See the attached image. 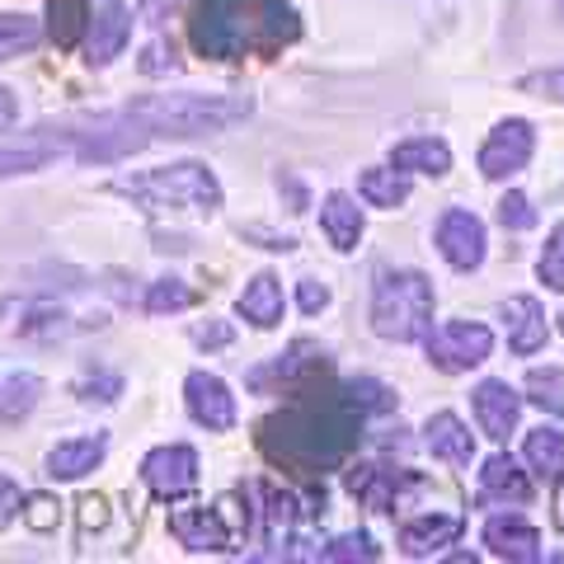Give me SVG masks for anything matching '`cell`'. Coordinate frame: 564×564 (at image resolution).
Returning a JSON list of instances; mask_svg holds the SVG:
<instances>
[{
	"label": "cell",
	"mask_w": 564,
	"mask_h": 564,
	"mask_svg": "<svg viewBox=\"0 0 564 564\" xmlns=\"http://www.w3.org/2000/svg\"><path fill=\"white\" fill-rule=\"evenodd\" d=\"M296 400L259 423V447L269 462L288 466L306 480H321L325 470L344 466L348 452L362 437V410L344 391H292Z\"/></svg>",
	"instance_id": "1"
},
{
	"label": "cell",
	"mask_w": 564,
	"mask_h": 564,
	"mask_svg": "<svg viewBox=\"0 0 564 564\" xmlns=\"http://www.w3.org/2000/svg\"><path fill=\"white\" fill-rule=\"evenodd\" d=\"M188 39L212 62L278 57L302 39V20L288 0H193Z\"/></svg>",
	"instance_id": "2"
},
{
	"label": "cell",
	"mask_w": 564,
	"mask_h": 564,
	"mask_svg": "<svg viewBox=\"0 0 564 564\" xmlns=\"http://www.w3.org/2000/svg\"><path fill=\"white\" fill-rule=\"evenodd\" d=\"M122 198L141 203L147 212H217L221 207V184L217 174L198 161H180V165H161L147 174H122L113 184Z\"/></svg>",
	"instance_id": "3"
},
{
	"label": "cell",
	"mask_w": 564,
	"mask_h": 564,
	"mask_svg": "<svg viewBox=\"0 0 564 564\" xmlns=\"http://www.w3.org/2000/svg\"><path fill=\"white\" fill-rule=\"evenodd\" d=\"M433 282L419 269H386L372 288V329L381 339L419 344L433 329Z\"/></svg>",
	"instance_id": "4"
},
{
	"label": "cell",
	"mask_w": 564,
	"mask_h": 564,
	"mask_svg": "<svg viewBox=\"0 0 564 564\" xmlns=\"http://www.w3.org/2000/svg\"><path fill=\"white\" fill-rule=\"evenodd\" d=\"M429 362L437 367V372H447V377H456V372H470V367H480L485 358H489V348H494V334L485 329V325H470V321H452V325H443V329H429Z\"/></svg>",
	"instance_id": "5"
},
{
	"label": "cell",
	"mask_w": 564,
	"mask_h": 564,
	"mask_svg": "<svg viewBox=\"0 0 564 564\" xmlns=\"http://www.w3.org/2000/svg\"><path fill=\"white\" fill-rule=\"evenodd\" d=\"M325 377H329L325 352L315 348L311 339H296L288 352H278L269 367H254V372H250V386H254V391H263L269 381H278L282 391H306V386L325 381Z\"/></svg>",
	"instance_id": "6"
},
{
	"label": "cell",
	"mask_w": 564,
	"mask_h": 564,
	"mask_svg": "<svg viewBox=\"0 0 564 564\" xmlns=\"http://www.w3.org/2000/svg\"><path fill=\"white\" fill-rule=\"evenodd\" d=\"M536 151V132L527 118H508L499 128L489 132L485 151H480V174L485 180H508V174H518L527 161H532Z\"/></svg>",
	"instance_id": "7"
},
{
	"label": "cell",
	"mask_w": 564,
	"mask_h": 564,
	"mask_svg": "<svg viewBox=\"0 0 564 564\" xmlns=\"http://www.w3.org/2000/svg\"><path fill=\"white\" fill-rule=\"evenodd\" d=\"M141 485H147L155 499H180L198 485V452L193 447H155L147 462H141Z\"/></svg>",
	"instance_id": "8"
},
{
	"label": "cell",
	"mask_w": 564,
	"mask_h": 564,
	"mask_svg": "<svg viewBox=\"0 0 564 564\" xmlns=\"http://www.w3.org/2000/svg\"><path fill=\"white\" fill-rule=\"evenodd\" d=\"M437 250H443V259L462 273L480 269L485 263V221L466 207H452L447 217L437 221Z\"/></svg>",
	"instance_id": "9"
},
{
	"label": "cell",
	"mask_w": 564,
	"mask_h": 564,
	"mask_svg": "<svg viewBox=\"0 0 564 564\" xmlns=\"http://www.w3.org/2000/svg\"><path fill=\"white\" fill-rule=\"evenodd\" d=\"M348 494L358 503H367L372 513H395V503H400V494L419 485L410 470H391V466H372V462H358V466H348Z\"/></svg>",
	"instance_id": "10"
},
{
	"label": "cell",
	"mask_w": 564,
	"mask_h": 564,
	"mask_svg": "<svg viewBox=\"0 0 564 564\" xmlns=\"http://www.w3.org/2000/svg\"><path fill=\"white\" fill-rule=\"evenodd\" d=\"M184 400H188V414L198 419L207 433L236 429V395H231V386H226L221 377L193 372V377L184 381Z\"/></svg>",
	"instance_id": "11"
},
{
	"label": "cell",
	"mask_w": 564,
	"mask_h": 564,
	"mask_svg": "<svg viewBox=\"0 0 564 564\" xmlns=\"http://www.w3.org/2000/svg\"><path fill=\"white\" fill-rule=\"evenodd\" d=\"M475 419H480V433L494 437V443H508V433L518 429V419H522V395L513 391L508 381H480L475 386Z\"/></svg>",
	"instance_id": "12"
},
{
	"label": "cell",
	"mask_w": 564,
	"mask_h": 564,
	"mask_svg": "<svg viewBox=\"0 0 564 564\" xmlns=\"http://www.w3.org/2000/svg\"><path fill=\"white\" fill-rule=\"evenodd\" d=\"M170 532L180 545H188L193 555L203 551H231V532L217 508H174L170 513Z\"/></svg>",
	"instance_id": "13"
},
{
	"label": "cell",
	"mask_w": 564,
	"mask_h": 564,
	"mask_svg": "<svg viewBox=\"0 0 564 564\" xmlns=\"http://www.w3.org/2000/svg\"><path fill=\"white\" fill-rule=\"evenodd\" d=\"M132 39V10L128 6H104L90 24H85V62L109 66Z\"/></svg>",
	"instance_id": "14"
},
{
	"label": "cell",
	"mask_w": 564,
	"mask_h": 564,
	"mask_svg": "<svg viewBox=\"0 0 564 564\" xmlns=\"http://www.w3.org/2000/svg\"><path fill=\"white\" fill-rule=\"evenodd\" d=\"M462 518L456 513H429V518H414L400 527V551L414 555V560H429L437 551H447V545H456V536H462Z\"/></svg>",
	"instance_id": "15"
},
{
	"label": "cell",
	"mask_w": 564,
	"mask_h": 564,
	"mask_svg": "<svg viewBox=\"0 0 564 564\" xmlns=\"http://www.w3.org/2000/svg\"><path fill=\"white\" fill-rule=\"evenodd\" d=\"M503 329H508V348L518 352V358H532V352L545 348V311L536 296H513V302L503 306Z\"/></svg>",
	"instance_id": "16"
},
{
	"label": "cell",
	"mask_w": 564,
	"mask_h": 564,
	"mask_svg": "<svg viewBox=\"0 0 564 564\" xmlns=\"http://www.w3.org/2000/svg\"><path fill=\"white\" fill-rule=\"evenodd\" d=\"M480 503H532V480L513 456H489L480 470Z\"/></svg>",
	"instance_id": "17"
},
{
	"label": "cell",
	"mask_w": 564,
	"mask_h": 564,
	"mask_svg": "<svg viewBox=\"0 0 564 564\" xmlns=\"http://www.w3.org/2000/svg\"><path fill=\"white\" fill-rule=\"evenodd\" d=\"M485 545H489V555L513 560V564H536L541 560V532L536 527H527V522H518V518L485 522Z\"/></svg>",
	"instance_id": "18"
},
{
	"label": "cell",
	"mask_w": 564,
	"mask_h": 564,
	"mask_svg": "<svg viewBox=\"0 0 564 564\" xmlns=\"http://www.w3.org/2000/svg\"><path fill=\"white\" fill-rule=\"evenodd\" d=\"M423 447H429L437 462H447V466H470V456H475V437L470 429L456 414H433L429 423H423Z\"/></svg>",
	"instance_id": "19"
},
{
	"label": "cell",
	"mask_w": 564,
	"mask_h": 564,
	"mask_svg": "<svg viewBox=\"0 0 564 564\" xmlns=\"http://www.w3.org/2000/svg\"><path fill=\"white\" fill-rule=\"evenodd\" d=\"M104 462V437H66L47 452V475L52 480H80Z\"/></svg>",
	"instance_id": "20"
},
{
	"label": "cell",
	"mask_w": 564,
	"mask_h": 564,
	"mask_svg": "<svg viewBox=\"0 0 564 564\" xmlns=\"http://www.w3.org/2000/svg\"><path fill=\"white\" fill-rule=\"evenodd\" d=\"M321 231L329 236L334 250H358V240H362V212L358 203L348 198V193H329V198L321 203Z\"/></svg>",
	"instance_id": "21"
},
{
	"label": "cell",
	"mask_w": 564,
	"mask_h": 564,
	"mask_svg": "<svg viewBox=\"0 0 564 564\" xmlns=\"http://www.w3.org/2000/svg\"><path fill=\"white\" fill-rule=\"evenodd\" d=\"M391 165L404 174H433L437 180V174L452 170V151H447V141H437V137H410L391 151Z\"/></svg>",
	"instance_id": "22"
},
{
	"label": "cell",
	"mask_w": 564,
	"mask_h": 564,
	"mask_svg": "<svg viewBox=\"0 0 564 564\" xmlns=\"http://www.w3.org/2000/svg\"><path fill=\"white\" fill-rule=\"evenodd\" d=\"M236 311H240L250 325H259V329H273V325L282 321V288H278V278H273V273H259V278H250V288L240 292Z\"/></svg>",
	"instance_id": "23"
},
{
	"label": "cell",
	"mask_w": 564,
	"mask_h": 564,
	"mask_svg": "<svg viewBox=\"0 0 564 564\" xmlns=\"http://www.w3.org/2000/svg\"><path fill=\"white\" fill-rule=\"evenodd\" d=\"M358 193H362V198L372 203V207L395 212L404 198H410V180H404V170H362Z\"/></svg>",
	"instance_id": "24"
},
{
	"label": "cell",
	"mask_w": 564,
	"mask_h": 564,
	"mask_svg": "<svg viewBox=\"0 0 564 564\" xmlns=\"http://www.w3.org/2000/svg\"><path fill=\"white\" fill-rule=\"evenodd\" d=\"M522 456H527V466H532V470L560 475V470H564V433H560V429H545V423H541L536 433H527Z\"/></svg>",
	"instance_id": "25"
},
{
	"label": "cell",
	"mask_w": 564,
	"mask_h": 564,
	"mask_svg": "<svg viewBox=\"0 0 564 564\" xmlns=\"http://www.w3.org/2000/svg\"><path fill=\"white\" fill-rule=\"evenodd\" d=\"M39 39H43L39 20H29V14H0V62L20 57V52H33Z\"/></svg>",
	"instance_id": "26"
},
{
	"label": "cell",
	"mask_w": 564,
	"mask_h": 564,
	"mask_svg": "<svg viewBox=\"0 0 564 564\" xmlns=\"http://www.w3.org/2000/svg\"><path fill=\"white\" fill-rule=\"evenodd\" d=\"M47 29H52V43L57 47H76L80 43V33H85V10H80V0H52V10H47Z\"/></svg>",
	"instance_id": "27"
},
{
	"label": "cell",
	"mask_w": 564,
	"mask_h": 564,
	"mask_svg": "<svg viewBox=\"0 0 564 564\" xmlns=\"http://www.w3.org/2000/svg\"><path fill=\"white\" fill-rule=\"evenodd\" d=\"M344 395L358 404L362 414H391V410H395V391H391V386H381V381H372V377L348 381V386H344Z\"/></svg>",
	"instance_id": "28"
},
{
	"label": "cell",
	"mask_w": 564,
	"mask_h": 564,
	"mask_svg": "<svg viewBox=\"0 0 564 564\" xmlns=\"http://www.w3.org/2000/svg\"><path fill=\"white\" fill-rule=\"evenodd\" d=\"M39 395H43V381H39V377H10L6 400H0V419H6V423L24 419L33 404H39Z\"/></svg>",
	"instance_id": "29"
},
{
	"label": "cell",
	"mask_w": 564,
	"mask_h": 564,
	"mask_svg": "<svg viewBox=\"0 0 564 564\" xmlns=\"http://www.w3.org/2000/svg\"><path fill=\"white\" fill-rule=\"evenodd\" d=\"M527 391H532V400L541 404V410L551 414H564V372H555V367H536L532 377H527Z\"/></svg>",
	"instance_id": "30"
},
{
	"label": "cell",
	"mask_w": 564,
	"mask_h": 564,
	"mask_svg": "<svg viewBox=\"0 0 564 564\" xmlns=\"http://www.w3.org/2000/svg\"><path fill=\"white\" fill-rule=\"evenodd\" d=\"M536 273H541V282L551 292H564V221L551 231V240H545V250L536 259Z\"/></svg>",
	"instance_id": "31"
},
{
	"label": "cell",
	"mask_w": 564,
	"mask_h": 564,
	"mask_svg": "<svg viewBox=\"0 0 564 564\" xmlns=\"http://www.w3.org/2000/svg\"><path fill=\"white\" fill-rule=\"evenodd\" d=\"M184 306H193V292L184 288L180 278L151 282V292H147V311H151V315H165V311H184Z\"/></svg>",
	"instance_id": "32"
},
{
	"label": "cell",
	"mask_w": 564,
	"mask_h": 564,
	"mask_svg": "<svg viewBox=\"0 0 564 564\" xmlns=\"http://www.w3.org/2000/svg\"><path fill=\"white\" fill-rule=\"evenodd\" d=\"M52 161V147H14V151H0V180H10V174H29V170H43Z\"/></svg>",
	"instance_id": "33"
},
{
	"label": "cell",
	"mask_w": 564,
	"mask_h": 564,
	"mask_svg": "<svg viewBox=\"0 0 564 564\" xmlns=\"http://www.w3.org/2000/svg\"><path fill=\"white\" fill-rule=\"evenodd\" d=\"M381 551L372 545V536L367 532H348V536H339V541H329V545H321V560H377Z\"/></svg>",
	"instance_id": "34"
},
{
	"label": "cell",
	"mask_w": 564,
	"mask_h": 564,
	"mask_svg": "<svg viewBox=\"0 0 564 564\" xmlns=\"http://www.w3.org/2000/svg\"><path fill=\"white\" fill-rule=\"evenodd\" d=\"M57 508H62V503L47 499V494H29L20 513H24V522L33 527V532H52V527H57Z\"/></svg>",
	"instance_id": "35"
},
{
	"label": "cell",
	"mask_w": 564,
	"mask_h": 564,
	"mask_svg": "<svg viewBox=\"0 0 564 564\" xmlns=\"http://www.w3.org/2000/svg\"><path fill=\"white\" fill-rule=\"evenodd\" d=\"M499 221L508 226V231H532V226H536V212H532V203H527L522 193H508V198L499 203Z\"/></svg>",
	"instance_id": "36"
},
{
	"label": "cell",
	"mask_w": 564,
	"mask_h": 564,
	"mask_svg": "<svg viewBox=\"0 0 564 564\" xmlns=\"http://www.w3.org/2000/svg\"><path fill=\"white\" fill-rule=\"evenodd\" d=\"M522 90H532V95H541V99L564 104V62L536 70V76H527V80H522Z\"/></svg>",
	"instance_id": "37"
},
{
	"label": "cell",
	"mask_w": 564,
	"mask_h": 564,
	"mask_svg": "<svg viewBox=\"0 0 564 564\" xmlns=\"http://www.w3.org/2000/svg\"><path fill=\"white\" fill-rule=\"evenodd\" d=\"M20 508H24L20 485H14L10 475H0V527H10L14 518H20Z\"/></svg>",
	"instance_id": "38"
},
{
	"label": "cell",
	"mask_w": 564,
	"mask_h": 564,
	"mask_svg": "<svg viewBox=\"0 0 564 564\" xmlns=\"http://www.w3.org/2000/svg\"><path fill=\"white\" fill-rule=\"evenodd\" d=\"M104 522H109V503H104L99 494H85L80 499V532H99Z\"/></svg>",
	"instance_id": "39"
},
{
	"label": "cell",
	"mask_w": 564,
	"mask_h": 564,
	"mask_svg": "<svg viewBox=\"0 0 564 564\" xmlns=\"http://www.w3.org/2000/svg\"><path fill=\"white\" fill-rule=\"evenodd\" d=\"M296 302H302V311L306 315H321L325 306H329V288H325V282H302V288H296Z\"/></svg>",
	"instance_id": "40"
},
{
	"label": "cell",
	"mask_w": 564,
	"mask_h": 564,
	"mask_svg": "<svg viewBox=\"0 0 564 564\" xmlns=\"http://www.w3.org/2000/svg\"><path fill=\"white\" fill-rule=\"evenodd\" d=\"M76 391H80V400H118L122 381L118 377H99V381H80Z\"/></svg>",
	"instance_id": "41"
},
{
	"label": "cell",
	"mask_w": 564,
	"mask_h": 564,
	"mask_svg": "<svg viewBox=\"0 0 564 564\" xmlns=\"http://www.w3.org/2000/svg\"><path fill=\"white\" fill-rule=\"evenodd\" d=\"M141 70H147V76H161V70H174V47L151 43V47H147V57H141Z\"/></svg>",
	"instance_id": "42"
},
{
	"label": "cell",
	"mask_w": 564,
	"mask_h": 564,
	"mask_svg": "<svg viewBox=\"0 0 564 564\" xmlns=\"http://www.w3.org/2000/svg\"><path fill=\"white\" fill-rule=\"evenodd\" d=\"M193 339H198L203 348H226V344H231V325H203Z\"/></svg>",
	"instance_id": "43"
},
{
	"label": "cell",
	"mask_w": 564,
	"mask_h": 564,
	"mask_svg": "<svg viewBox=\"0 0 564 564\" xmlns=\"http://www.w3.org/2000/svg\"><path fill=\"white\" fill-rule=\"evenodd\" d=\"M14 122H20V99H14L6 85H0V132H10Z\"/></svg>",
	"instance_id": "44"
},
{
	"label": "cell",
	"mask_w": 564,
	"mask_h": 564,
	"mask_svg": "<svg viewBox=\"0 0 564 564\" xmlns=\"http://www.w3.org/2000/svg\"><path fill=\"white\" fill-rule=\"evenodd\" d=\"M174 6H180V0H141V14H147L151 24H161V20H170Z\"/></svg>",
	"instance_id": "45"
},
{
	"label": "cell",
	"mask_w": 564,
	"mask_h": 564,
	"mask_svg": "<svg viewBox=\"0 0 564 564\" xmlns=\"http://www.w3.org/2000/svg\"><path fill=\"white\" fill-rule=\"evenodd\" d=\"M555 527L564 532V470L555 475Z\"/></svg>",
	"instance_id": "46"
},
{
	"label": "cell",
	"mask_w": 564,
	"mask_h": 564,
	"mask_svg": "<svg viewBox=\"0 0 564 564\" xmlns=\"http://www.w3.org/2000/svg\"><path fill=\"white\" fill-rule=\"evenodd\" d=\"M560 329H564V315H560Z\"/></svg>",
	"instance_id": "47"
},
{
	"label": "cell",
	"mask_w": 564,
	"mask_h": 564,
	"mask_svg": "<svg viewBox=\"0 0 564 564\" xmlns=\"http://www.w3.org/2000/svg\"><path fill=\"white\" fill-rule=\"evenodd\" d=\"M560 6H564V0H560Z\"/></svg>",
	"instance_id": "48"
}]
</instances>
